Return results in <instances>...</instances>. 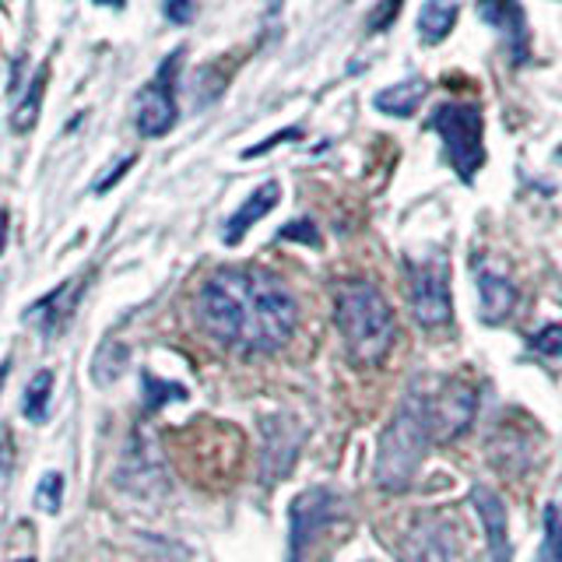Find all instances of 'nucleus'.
Here are the masks:
<instances>
[{
  "instance_id": "nucleus-1",
  "label": "nucleus",
  "mask_w": 562,
  "mask_h": 562,
  "mask_svg": "<svg viewBox=\"0 0 562 562\" xmlns=\"http://www.w3.org/2000/svg\"><path fill=\"white\" fill-rule=\"evenodd\" d=\"M198 321L215 345L254 359L289 345L299 324V306L274 271L236 263L207 274L198 292Z\"/></svg>"
},
{
  "instance_id": "nucleus-2",
  "label": "nucleus",
  "mask_w": 562,
  "mask_h": 562,
  "mask_svg": "<svg viewBox=\"0 0 562 562\" xmlns=\"http://www.w3.org/2000/svg\"><path fill=\"white\" fill-rule=\"evenodd\" d=\"M334 324H338L348 356L362 366H376L394 345V310L383 292L369 281H345L334 295Z\"/></svg>"
},
{
  "instance_id": "nucleus-3",
  "label": "nucleus",
  "mask_w": 562,
  "mask_h": 562,
  "mask_svg": "<svg viewBox=\"0 0 562 562\" xmlns=\"http://www.w3.org/2000/svg\"><path fill=\"white\" fill-rule=\"evenodd\" d=\"M429 447H432V432H429V418H426V397H422V391H415L412 397H404L397 415L391 418V426H386L380 436L376 485L383 492L412 488Z\"/></svg>"
},
{
  "instance_id": "nucleus-4",
  "label": "nucleus",
  "mask_w": 562,
  "mask_h": 562,
  "mask_svg": "<svg viewBox=\"0 0 562 562\" xmlns=\"http://www.w3.org/2000/svg\"><path fill=\"white\" fill-rule=\"evenodd\" d=\"M429 127L439 134L447 148L450 166L457 169L464 183L474 180V172L485 162V145H482V113L479 105L468 102H447L429 116Z\"/></svg>"
},
{
  "instance_id": "nucleus-5",
  "label": "nucleus",
  "mask_w": 562,
  "mask_h": 562,
  "mask_svg": "<svg viewBox=\"0 0 562 562\" xmlns=\"http://www.w3.org/2000/svg\"><path fill=\"white\" fill-rule=\"evenodd\" d=\"M408 303L422 327H447L453 316L447 260L408 263Z\"/></svg>"
},
{
  "instance_id": "nucleus-6",
  "label": "nucleus",
  "mask_w": 562,
  "mask_h": 562,
  "mask_svg": "<svg viewBox=\"0 0 562 562\" xmlns=\"http://www.w3.org/2000/svg\"><path fill=\"white\" fill-rule=\"evenodd\" d=\"M426 397V418H429V432L432 443H450V439L461 436L479 401H474V386H468L464 380H447L436 386V394H422Z\"/></svg>"
},
{
  "instance_id": "nucleus-7",
  "label": "nucleus",
  "mask_w": 562,
  "mask_h": 562,
  "mask_svg": "<svg viewBox=\"0 0 562 562\" xmlns=\"http://www.w3.org/2000/svg\"><path fill=\"white\" fill-rule=\"evenodd\" d=\"M183 49H176L166 57V64L158 67V75L140 88L137 95V134L140 137H162L172 131L176 123V92H172V78L180 70Z\"/></svg>"
},
{
  "instance_id": "nucleus-8",
  "label": "nucleus",
  "mask_w": 562,
  "mask_h": 562,
  "mask_svg": "<svg viewBox=\"0 0 562 562\" xmlns=\"http://www.w3.org/2000/svg\"><path fill=\"white\" fill-rule=\"evenodd\" d=\"M334 517H338V496L330 488H310L292 503V562L306 555Z\"/></svg>"
},
{
  "instance_id": "nucleus-9",
  "label": "nucleus",
  "mask_w": 562,
  "mask_h": 562,
  "mask_svg": "<svg viewBox=\"0 0 562 562\" xmlns=\"http://www.w3.org/2000/svg\"><path fill=\"white\" fill-rule=\"evenodd\" d=\"M401 562H453L447 524L436 517H418L401 544Z\"/></svg>"
},
{
  "instance_id": "nucleus-10",
  "label": "nucleus",
  "mask_w": 562,
  "mask_h": 562,
  "mask_svg": "<svg viewBox=\"0 0 562 562\" xmlns=\"http://www.w3.org/2000/svg\"><path fill=\"white\" fill-rule=\"evenodd\" d=\"M471 506L479 509L488 538V559L492 562H509V531H506V506L492 488L474 485L471 488Z\"/></svg>"
},
{
  "instance_id": "nucleus-11",
  "label": "nucleus",
  "mask_w": 562,
  "mask_h": 562,
  "mask_svg": "<svg viewBox=\"0 0 562 562\" xmlns=\"http://www.w3.org/2000/svg\"><path fill=\"white\" fill-rule=\"evenodd\" d=\"M479 14L482 22L506 35L509 53H514L517 64L527 60V14L517 0H479Z\"/></svg>"
},
{
  "instance_id": "nucleus-12",
  "label": "nucleus",
  "mask_w": 562,
  "mask_h": 562,
  "mask_svg": "<svg viewBox=\"0 0 562 562\" xmlns=\"http://www.w3.org/2000/svg\"><path fill=\"white\" fill-rule=\"evenodd\" d=\"M81 285H85V278L64 281V285H57L49 295H43L35 306H29V321L43 334H57L70 321V313H75L78 299H81Z\"/></svg>"
},
{
  "instance_id": "nucleus-13",
  "label": "nucleus",
  "mask_w": 562,
  "mask_h": 562,
  "mask_svg": "<svg viewBox=\"0 0 562 562\" xmlns=\"http://www.w3.org/2000/svg\"><path fill=\"white\" fill-rule=\"evenodd\" d=\"M278 201H281V187H278L274 180H268L263 187H257V190L250 193V198L243 201V207L236 211V215L228 218L225 236H222V239H225L228 246H236V243H239L246 233H250V228H254L263 215H271Z\"/></svg>"
},
{
  "instance_id": "nucleus-14",
  "label": "nucleus",
  "mask_w": 562,
  "mask_h": 562,
  "mask_svg": "<svg viewBox=\"0 0 562 562\" xmlns=\"http://www.w3.org/2000/svg\"><path fill=\"white\" fill-rule=\"evenodd\" d=\"M426 92H429V85L426 81H397V85H391V88H383V92H376V99H373V105L380 113H386V116H412L418 105H422V99H426Z\"/></svg>"
},
{
  "instance_id": "nucleus-15",
  "label": "nucleus",
  "mask_w": 562,
  "mask_h": 562,
  "mask_svg": "<svg viewBox=\"0 0 562 562\" xmlns=\"http://www.w3.org/2000/svg\"><path fill=\"white\" fill-rule=\"evenodd\" d=\"M479 292H482V316L488 324L503 321V316L517 303V289L496 271H482L479 274Z\"/></svg>"
},
{
  "instance_id": "nucleus-16",
  "label": "nucleus",
  "mask_w": 562,
  "mask_h": 562,
  "mask_svg": "<svg viewBox=\"0 0 562 562\" xmlns=\"http://www.w3.org/2000/svg\"><path fill=\"white\" fill-rule=\"evenodd\" d=\"M457 11H461V4L457 0H426V8H422L418 14V35L422 43H443L450 29L457 25Z\"/></svg>"
},
{
  "instance_id": "nucleus-17",
  "label": "nucleus",
  "mask_w": 562,
  "mask_h": 562,
  "mask_svg": "<svg viewBox=\"0 0 562 562\" xmlns=\"http://www.w3.org/2000/svg\"><path fill=\"white\" fill-rule=\"evenodd\" d=\"M46 75H49V70H46V67H40V75H35V78L29 81L25 99L14 105V113H11V127H14L18 134H25V131H32V127H35V116H40V102H43V88H46Z\"/></svg>"
},
{
  "instance_id": "nucleus-18",
  "label": "nucleus",
  "mask_w": 562,
  "mask_h": 562,
  "mask_svg": "<svg viewBox=\"0 0 562 562\" xmlns=\"http://www.w3.org/2000/svg\"><path fill=\"white\" fill-rule=\"evenodd\" d=\"M49 397H53V373L49 369H40L29 386H25V404H22V412L29 422H46L49 415Z\"/></svg>"
},
{
  "instance_id": "nucleus-19",
  "label": "nucleus",
  "mask_w": 562,
  "mask_h": 562,
  "mask_svg": "<svg viewBox=\"0 0 562 562\" xmlns=\"http://www.w3.org/2000/svg\"><path fill=\"white\" fill-rule=\"evenodd\" d=\"M35 509H43V514H60L64 506V474L60 471H46L40 485H35V496H32Z\"/></svg>"
},
{
  "instance_id": "nucleus-20",
  "label": "nucleus",
  "mask_w": 562,
  "mask_h": 562,
  "mask_svg": "<svg viewBox=\"0 0 562 562\" xmlns=\"http://www.w3.org/2000/svg\"><path fill=\"white\" fill-rule=\"evenodd\" d=\"M541 562H562V514L555 506L544 509V544Z\"/></svg>"
},
{
  "instance_id": "nucleus-21",
  "label": "nucleus",
  "mask_w": 562,
  "mask_h": 562,
  "mask_svg": "<svg viewBox=\"0 0 562 562\" xmlns=\"http://www.w3.org/2000/svg\"><path fill=\"white\" fill-rule=\"evenodd\" d=\"M531 348L538 351V356H562V324H552V327H544L538 330L535 338H531Z\"/></svg>"
},
{
  "instance_id": "nucleus-22",
  "label": "nucleus",
  "mask_w": 562,
  "mask_h": 562,
  "mask_svg": "<svg viewBox=\"0 0 562 562\" xmlns=\"http://www.w3.org/2000/svg\"><path fill=\"white\" fill-rule=\"evenodd\" d=\"M401 4H404V0H386V4H380L373 14H369L366 29H369V32H383V29H391V25H394V18H397V11H401Z\"/></svg>"
},
{
  "instance_id": "nucleus-23",
  "label": "nucleus",
  "mask_w": 562,
  "mask_h": 562,
  "mask_svg": "<svg viewBox=\"0 0 562 562\" xmlns=\"http://www.w3.org/2000/svg\"><path fill=\"white\" fill-rule=\"evenodd\" d=\"M162 11L172 25H187L193 11H198V4H193V0H162Z\"/></svg>"
},
{
  "instance_id": "nucleus-24",
  "label": "nucleus",
  "mask_w": 562,
  "mask_h": 562,
  "mask_svg": "<svg viewBox=\"0 0 562 562\" xmlns=\"http://www.w3.org/2000/svg\"><path fill=\"white\" fill-rule=\"evenodd\" d=\"M11 453H14V443H11V432L0 426V488H4L8 474H11Z\"/></svg>"
},
{
  "instance_id": "nucleus-25",
  "label": "nucleus",
  "mask_w": 562,
  "mask_h": 562,
  "mask_svg": "<svg viewBox=\"0 0 562 562\" xmlns=\"http://www.w3.org/2000/svg\"><path fill=\"white\" fill-rule=\"evenodd\" d=\"M281 239H306V243H321V236H316V228H313V222H292V225H285L281 228Z\"/></svg>"
},
{
  "instance_id": "nucleus-26",
  "label": "nucleus",
  "mask_w": 562,
  "mask_h": 562,
  "mask_svg": "<svg viewBox=\"0 0 562 562\" xmlns=\"http://www.w3.org/2000/svg\"><path fill=\"white\" fill-rule=\"evenodd\" d=\"M295 137H303V131H299V127H292V131H281V134H274V137L263 140V145H257V148H246V158H257V155H263V151H271L274 145H281V140H295Z\"/></svg>"
},
{
  "instance_id": "nucleus-27",
  "label": "nucleus",
  "mask_w": 562,
  "mask_h": 562,
  "mask_svg": "<svg viewBox=\"0 0 562 562\" xmlns=\"http://www.w3.org/2000/svg\"><path fill=\"white\" fill-rule=\"evenodd\" d=\"M131 166H134V155H127V158H123V162H120V166L113 169V176H110V180H102V183H99V190H110V187L116 183V176H123V172H127Z\"/></svg>"
},
{
  "instance_id": "nucleus-28",
  "label": "nucleus",
  "mask_w": 562,
  "mask_h": 562,
  "mask_svg": "<svg viewBox=\"0 0 562 562\" xmlns=\"http://www.w3.org/2000/svg\"><path fill=\"white\" fill-rule=\"evenodd\" d=\"M4 243H8V215L0 211V250H4Z\"/></svg>"
},
{
  "instance_id": "nucleus-29",
  "label": "nucleus",
  "mask_w": 562,
  "mask_h": 562,
  "mask_svg": "<svg viewBox=\"0 0 562 562\" xmlns=\"http://www.w3.org/2000/svg\"><path fill=\"white\" fill-rule=\"evenodd\" d=\"M95 4H105V8H123L127 0H95Z\"/></svg>"
},
{
  "instance_id": "nucleus-30",
  "label": "nucleus",
  "mask_w": 562,
  "mask_h": 562,
  "mask_svg": "<svg viewBox=\"0 0 562 562\" xmlns=\"http://www.w3.org/2000/svg\"><path fill=\"white\" fill-rule=\"evenodd\" d=\"M25 562H35V559H25Z\"/></svg>"
}]
</instances>
